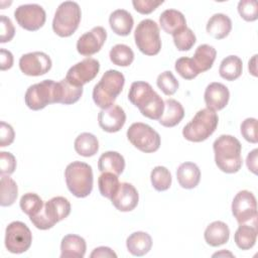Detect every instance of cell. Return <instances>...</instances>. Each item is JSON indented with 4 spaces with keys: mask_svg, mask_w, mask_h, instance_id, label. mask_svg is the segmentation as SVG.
Masks as SVG:
<instances>
[{
    "mask_svg": "<svg viewBox=\"0 0 258 258\" xmlns=\"http://www.w3.org/2000/svg\"><path fill=\"white\" fill-rule=\"evenodd\" d=\"M129 101L139 109L140 113L152 120H159L164 111V102L161 97L152 89L151 85L137 81L131 84Z\"/></svg>",
    "mask_w": 258,
    "mask_h": 258,
    "instance_id": "6da1fadb",
    "label": "cell"
},
{
    "mask_svg": "<svg viewBox=\"0 0 258 258\" xmlns=\"http://www.w3.org/2000/svg\"><path fill=\"white\" fill-rule=\"evenodd\" d=\"M215 162L220 170L226 173L238 172L242 167V145L240 141L232 136L223 134L213 144Z\"/></svg>",
    "mask_w": 258,
    "mask_h": 258,
    "instance_id": "7a4b0ae2",
    "label": "cell"
},
{
    "mask_svg": "<svg viewBox=\"0 0 258 258\" xmlns=\"http://www.w3.org/2000/svg\"><path fill=\"white\" fill-rule=\"evenodd\" d=\"M125 78L116 70H108L104 73L98 84L93 89V100L101 109H106L114 104L122 92Z\"/></svg>",
    "mask_w": 258,
    "mask_h": 258,
    "instance_id": "3957f363",
    "label": "cell"
},
{
    "mask_svg": "<svg viewBox=\"0 0 258 258\" xmlns=\"http://www.w3.org/2000/svg\"><path fill=\"white\" fill-rule=\"evenodd\" d=\"M219 117L211 109L205 108L196 113L194 118L183 127V137L191 142L207 140L217 129Z\"/></svg>",
    "mask_w": 258,
    "mask_h": 258,
    "instance_id": "277c9868",
    "label": "cell"
},
{
    "mask_svg": "<svg viewBox=\"0 0 258 258\" xmlns=\"http://www.w3.org/2000/svg\"><path fill=\"white\" fill-rule=\"evenodd\" d=\"M69 190L77 198L88 197L93 189V170L91 165L82 161H73L64 170Z\"/></svg>",
    "mask_w": 258,
    "mask_h": 258,
    "instance_id": "5b68a950",
    "label": "cell"
},
{
    "mask_svg": "<svg viewBox=\"0 0 258 258\" xmlns=\"http://www.w3.org/2000/svg\"><path fill=\"white\" fill-rule=\"evenodd\" d=\"M82 12L79 4L75 1H64L55 10L52 29L60 37H69L75 33L81 22Z\"/></svg>",
    "mask_w": 258,
    "mask_h": 258,
    "instance_id": "8992f818",
    "label": "cell"
},
{
    "mask_svg": "<svg viewBox=\"0 0 258 258\" xmlns=\"http://www.w3.org/2000/svg\"><path fill=\"white\" fill-rule=\"evenodd\" d=\"M134 40L137 48L145 55H155L161 49L159 27L152 19L140 21L134 31Z\"/></svg>",
    "mask_w": 258,
    "mask_h": 258,
    "instance_id": "52a82bcc",
    "label": "cell"
},
{
    "mask_svg": "<svg viewBox=\"0 0 258 258\" xmlns=\"http://www.w3.org/2000/svg\"><path fill=\"white\" fill-rule=\"evenodd\" d=\"M127 138L134 147L145 153L157 151L161 142L159 134L152 127L142 122L133 123L128 128Z\"/></svg>",
    "mask_w": 258,
    "mask_h": 258,
    "instance_id": "ba28073f",
    "label": "cell"
},
{
    "mask_svg": "<svg viewBox=\"0 0 258 258\" xmlns=\"http://www.w3.org/2000/svg\"><path fill=\"white\" fill-rule=\"evenodd\" d=\"M55 83L52 80H44L40 83L31 85L25 93L24 101L26 106L38 111L49 104L55 103Z\"/></svg>",
    "mask_w": 258,
    "mask_h": 258,
    "instance_id": "9c48e42d",
    "label": "cell"
},
{
    "mask_svg": "<svg viewBox=\"0 0 258 258\" xmlns=\"http://www.w3.org/2000/svg\"><path fill=\"white\" fill-rule=\"evenodd\" d=\"M32 234L29 228L20 221H14L6 227L5 247L13 254L26 252L31 246Z\"/></svg>",
    "mask_w": 258,
    "mask_h": 258,
    "instance_id": "30bf717a",
    "label": "cell"
},
{
    "mask_svg": "<svg viewBox=\"0 0 258 258\" xmlns=\"http://www.w3.org/2000/svg\"><path fill=\"white\" fill-rule=\"evenodd\" d=\"M232 214L239 224L256 222L257 202L255 196L249 190H240L233 199Z\"/></svg>",
    "mask_w": 258,
    "mask_h": 258,
    "instance_id": "8fae6325",
    "label": "cell"
},
{
    "mask_svg": "<svg viewBox=\"0 0 258 258\" xmlns=\"http://www.w3.org/2000/svg\"><path fill=\"white\" fill-rule=\"evenodd\" d=\"M14 17L25 30L36 31L43 26L46 20L44 9L38 4H23L14 11Z\"/></svg>",
    "mask_w": 258,
    "mask_h": 258,
    "instance_id": "7c38bea8",
    "label": "cell"
},
{
    "mask_svg": "<svg viewBox=\"0 0 258 258\" xmlns=\"http://www.w3.org/2000/svg\"><path fill=\"white\" fill-rule=\"evenodd\" d=\"M99 71V60L93 57H86L71 67L64 79L76 87H83L85 84L93 81L97 77Z\"/></svg>",
    "mask_w": 258,
    "mask_h": 258,
    "instance_id": "4fadbf2b",
    "label": "cell"
},
{
    "mask_svg": "<svg viewBox=\"0 0 258 258\" xmlns=\"http://www.w3.org/2000/svg\"><path fill=\"white\" fill-rule=\"evenodd\" d=\"M50 57L42 51H33L22 54L19 58L20 71L30 77H38L46 74L51 69Z\"/></svg>",
    "mask_w": 258,
    "mask_h": 258,
    "instance_id": "5bb4252c",
    "label": "cell"
},
{
    "mask_svg": "<svg viewBox=\"0 0 258 258\" xmlns=\"http://www.w3.org/2000/svg\"><path fill=\"white\" fill-rule=\"evenodd\" d=\"M106 38V29L102 26H95L79 37L77 41V50L82 55L91 56L101 50Z\"/></svg>",
    "mask_w": 258,
    "mask_h": 258,
    "instance_id": "9a60e30c",
    "label": "cell"
},
{
    "mask_svg": "<svg viewBox=\"0 0 258 258\" xmlns=\"http://www.w3.org/2000/svg\"><path fill=\"white\" fill-rule=\"evenodd\" d=\"M125 122L126 114L119 105L113 104L106 109H102L98 114L99 126L109 133L120 131Z\"/></svg>",
    "mask_w": 258,
    "mask_h": 258,
    "instance_id": "2e32d148",
    "label": "cell"
},
{
    "mask_svg": "<svg viewBox=\"0 0 258 258\" xmlns=\"http://www.w3.org/2000/svg\"><path fill=\"white\" fill-rule=\"evenodd\" d=\"M139 201L137 189L129 182H121L115 196L111 199L112 205L120 212H130L134 210Z\"/></svg>",
    "mask_w": 258,
    "mask_h": 258,
    "instance_id": "e0dca14e",
    "label": "cell"
},
{
    "mask_svg": "<svg viewBox=\"0 0 258 258\" xmlns=\"http://www.w3.org/2000/svg\"><path fill=\"white\" fill-rule=\"evenodd\" d=\"M205 103L208 109L213 111H220L224 109L229 102V89L222 83L214 82L207 86L204 94Z\"/></svg>",
    "mask_w": 258,
    "mask_h": 258,
    "instance_id": "ac0fdd59",
    "label": "cell"
},
{
    "mask_svg": "<svg viewBox=\"0 0 258 258\" xmlns=\"http://www.w3.org/2000/svg\"><path fill=\"white\" fill-rule=\"evenodd\" d=\"M87 244L83 237L76 234L66 235L60 243V258H83Z\"/></svg>",
    "mask_w": 258,
    "mask_h": 258,
    "instance_id": "d6986e66",
    "label": "cell"
},
{
    "mask_svg": "<svg viewBox=\"0 0 258 258\" xmlns=\"http://www.w3.org/2000/svg\"><path fill=\"white\" fill-rule=\"evenodd\" d=\"M43 210L49 221L55 225L70 215L71 204L63 197H54L44 204Z\"/></svg>",
    "mask_w": 258,
    "mask_h": 258,
    "instance_id": "ffe728a7",
    "label": "cell"
},
{
    "mask_svg": "<svg viewBox=\"0 0 258 258\" xmlns=\"http://www.w3.org/2000/svg\"><path fill=\"white\" fill-rule=\"evenodd\" d=\"M176 178L181 187L191 189L195 188L201 180V170L194 162H183L176 169Z\"/></svg>",
    "mask_w": 258,
    "mask_h": 258,
    "instance_id": "44dd1931",
    "label": "cell"
},
{
    "mask_svg": "<svg viewBox=\"0 0 258 258\" xmlns=\"http://www.w3.org/2000/svg\"><path fill=\"white\" fill-rule=\"evenodd\" d=\"M109 24L113 32L120 36H127L134 25V20L127 10L117 9L110 14Z\"/></svg>",
    "mask_w": 258,
    "mask_h": 258,
    "instance_id": "7402d4cb",
    "label": "cell"
},
{
    "mask_svg": "<svg viewBox=\"0 0 258 258\" xmlns=\"http://www.w3.org/2000/svg\"><path fill=\"white\" fill-rule=\"evenodd\" d=\"M83 95V87H76L66 79L55 83V103L71 105L80 100Z\"/></svg>",
    "mask_w": 258,
    "mask_h": 258,
    "instance_id": "603a6c76",
    "label": "cell"
},
{
    "mask_svg": "<svg viewBox=\"0 0 258 258\" xmlns=\"http://www.w3.org/2000/svg\"><path fill=\"white\" fill-rule=\"evenodd\" d=\"M204 237L208 245L218 247L229 241L230 230L226 223L222 221H215L206 228Z\"/></svg>",
    "mask_w": 258,
    "mask_h": 258,
    "instance_id": "cb8c5ba5",
    "label": "cell"
},
{
    "mask_svg": "<svg viewBox=\"0 0 258 258\" xmlns=\"http://www.w3.org/2000/svg\"><path fill=\"white\" fill-rule=\"evenodd\" d=\"M159 24L166 33L173 34L186 27V20L180 11L166 9L159 16Z\"/></svg>",
    "mask_w": 258,
    "mask_h": 258,
    "instance_id": "d4e9b609",
    "label": "cell"
},
{
    "mask_svg": "<svg viewBox=\"0 0 258 258\" xmlns=\"http://www.w3.org/2000/svg\"><path fill=\"white\" fill-rule=\"evenodd\" d=\"M207 32L216 39H223L229 35L232 30V21L230 17L223 13H216L207 22Z\"/></svg>",
    "mask_w": 258,
    "mask_h": 258,
    "instance_id": "484cf974",
    "label": "cell"
},
{
    "mask_svg": "<svg viewBox=\"0 0 258 258\" xmlns=\"http://www.w3.org/2000/svg\"><path fill=\"white\" fill-rule=\"evenodd\" d=\"M184 117V109L182 105L174 100L167 99L164 102V111L160 119L158 120L159 124L164 127H174L176 126Z\"/></svg>",
    "mask_w": 258,
    "mask_h": 258,
    "instance_id": "4316f807",
    "label": "cell"
},
{
    "mask_svg": "<svg viewBox=\"0 0 258 258\" xmlns=\"http://www.w3.org/2000/svg\"><path fill=\"white\" fill-rule=\"evenodd\" d=\"M128 251L137 257L147 254L152 247V239L149 234L145 232H134L126 240Z\"/></svg>",
    "mask_w": 258,
    "mask_h": 258,
    "instance_id": "83f0119b",
    "label": "cell"
},
{
    "mask_svg": "<svg viewBox=\"0 0 258 258\" xmlns=\"http://www.w3.org/2000/svg\"><path fill=\"white\" fill-rule=\"evenodd\" d=\"M98 168L101 172H112L120 175L125 168L124 157L117 151H106L99 157Z\"/></svg>",
    "mask_w": 258,
    "mask_h": 258,
    "instance_id": "f1b7e54d",
    "label": "cell"
},
{
    "mask_svg": "<svg viewBox=\"0 0 258 258\" xmlns=\"http://www.w3.org/2000/svg\"><path fill=\"white\" fill-rule=\"evenodd\" d=\"M217 50L214 46L210 44H201L197 47L192 60L196 64L199 73H204L209 71L216 59Z\"/></svg>",
    "mask_w": 258,
    "mask_h": 258,
    "instance_id": "f546056e",
    "label": "cell"
},
{
    "mask_svg": "<svg viewBox=\"0 0 258 258\" xmlns=\"http://www.w3.org/2000/svg\"><path fill=\"white\" fill-rule=\"evenodd\" d=\"M257 233L256 223H253L252 225H247L246 223L240 224L235 232L234 241L240 249L249 250L256 243Z\"/></svg>",
    "mask_w": 258,
    "mask_h": 258,
    "instance_id": "4dcf8cb0",
    "label": "cell"
},
{
    "mask_svg": "<svg viewBox=\"0 0 258 258\" xmlns=\"http://www.w3.org/2000/svg\"><path fill=\"white\" fill-rule=\"evenodd\" d=\"M243 71L242 59L237 55H228L220 63L219 74L226 81H235Z\"/></svg>",
    "mask_w": 258,
    "mask_h": 258,
    "instance_id": "1f68e13d",
    "label": "cell"
},
{
    "mask_svg": "<svg viewBox=\"0 0 258 258\" xmlns=\"http://www.w3.org/2000/svg\"><path fill=\"white\" fill-rule=\"evenodd\" d=\"M74 147L79 155L91 157L99 150V141L97 137L89 132L81 133L75 140Z\"/></svg>",
    "mask_w": 258,
    "mask_h": 258,
    "instance_id": "d6a6232c",
    "label": "cell"
},
{
    "mask_svg": "<svg viewBox=\"0 0 258 258\" xmlns=\"http://www.w3.org/2000/svg\"><path fill=\"white\" fill-rule=\"evenodd\" d=\"M1 188V199L0 205L2 207H9L14 204L18 196V186L16 182L6 174H1L0 180Z\"/></svg>",
    "mask_w": 258,
    "mask_h": 258,
    "instance_id": "836d02e7",
    "label": "cell"
},
{
    "mask_svg": "<svg viewBox=\"0 0 258 258\" xmlns=\"http://www.w3.org/2000/svg\"><path fill=\"white\" fill-rule=\"evenodd\" d=\"M110 60L119 67H128L134 60V52L126 44L118 43L114 45L109 52Z\"/></svg>",
    "mask_w": 258,
    "mask_h": 258,
    "instance_id": "e575fe53",
    "label": "cell"
},
{
    "mask_svg": "<svg viewBox=\"0 0 258 258\" xmlns=\"http://www.w3.org/2000/svg\"><path fill=\"white\" fill-rule=\"evenodd\" d=\"M120 182L118 175L112 172H102L98 178V186L100 194L111 200L119 188Z\"/></svg>",
    "mask_w": 258,
    "mask_h": 258,
    "instance_id": "d590c367",
    "label": "cell"
},
{
    "mask_svg": "<svg viewBox=\"0 0 258 258\" xmlns=\"http://www.w3.org/2000/svg\"><path fill=\"white\" fill-rule=\"evenodd\" d=\"M171 174L165 166H155L150 173L152 186L157 191L167 190L171 185Z\"/></svg>",
    "mask_w": 258,
    "mask_h": 258,
    "instance_id": "8d00e7d4",
    "label": "cell"
},
{
    "mask_svg": "<svg viewBox=\"0 0 258 258\" xmlns=\"http://www.w3.org/2000/svg\"><path fill=\"white\" fill-rule=\"evenodd\" d=\"M19 205L22 212L29 217L37 215L44 207L41 198L34 192L24 194L20 199Z\"/></svg>",
    "mask_w": 258,
    "mask_h": 258,
    "instance_id": "74e56055",
    "label": "cell"
},
{
    "mask_svg": "<svg viewBox=\"0 0 258 258\" xmlns=\"http://www.w3.org/2000/svg\"><path fill=\"white\" fill-rule=\"evenodd\" d=\"M172 37L175 47L177 48V50L180 51L189 50L197 40L194 31L188 27H185L182 30L173 33Z\"/></svg>",
    "mask_w": 258,
    "mask_h": 258,
    "instance_id": "f35d334b",
    "label": "cell"
},
{
    "mask_svg": "<svg viewBox=\"0 0 258 258\" xmlns=\"http://www.w3.org/2000/svg\"><path fill=\"white\" fill-rule=\"evenodd\" d=\"M174 69L177 74L184 80H192L200 74L192 58L187 56L177 58L174 64Z\"/></svg>",
    "mask_w": 258,
    "mask_h": 258,
    "instance_id": "ab89813d",
    "label": "cell"
},
{
    "mask_svg": "<svg viewBox=\"0 0 258 258\" xmlns=\"http://www.w3.org/2000/svg\"><path fill=\"white\" fill-rule=\"evenodd\" d=\"M156 85L166 96L173 95L178 89V81L170 71L161 73L157 77Z\"/></svg>",
    "mask_w": 258,
    "mask_h": 258,
    "instance_id": "60d3db41",
    "label": "cell"
},
{
    "mask_svg": "<svg viewBox=\"0 0 258 258\" xmlns=\"http://www.w3.org/2000/svg\"><path fill=\"white\" fill-rule=\"evenodd\" d=\"M238 12L246 21H255L258 18V4L255 0H241L238 3Z\"/></svg>",
    "mask_w": 258,
    "mask_h": 258,
    "instance_id": "b9f144b4",
    "label": "cell"
},
{
    "mask_svg": "<svg viewBox=\"0 0 258 258\" xmlns=\"http://www.w3.org/2000/svg\"><path fill=\"white\" fill-rule=\"evenodd\" d=\"M240 131L242 136L250 143H257V119L247 118L245 119L240 126Z\"/></svg>",
    "mask_w": 258,
    "mask_h": 258,
    "instance_id": "7bdbcfd3",
    "label": "cell"
},
{
    "mask_svg": "<svg viewBox=\"0 0 258 258\" xmlns=\"http://www.w3.org/2000/svg\"><path fill=\"white\" fill-rule=\"evenodd\" d=\"M16 168V159L14 155L10 152L1 151L0 152V171L1 174L10 175L14 172Z\"/></svg>",
    "mask_w": 258,
    "mask_h": 258,
    "instance_id": "ee69618b",
    "label": "cell"
},
{
    "mask_svg": "<svg viewBox=\"0 0 258 258\" xmlns=\"http://www.w3.org/2000/svg\"><path fill=\"white\" fill-rule=\"evenodd\" d=\"M0 32H1L0 33V42L1 43H5V42L12 40V38L14 37V34H15V28H14L12 21L10 20V18H8L5 15H1Z\"/></svg>",
    "mask_w": 258,
    "mask_h": 258,
    "instance_id": "f6af8a7d",
    "label": "cell"
},
{
    "mask_svg": "<svg viewBox=\"0 0 258 258\" xmlns=\"http://www.w3.org/2000/svg\"><path fill=\"white\" fill-rule=\"evenodd\" d=\"M163 3L162 0H133L132 5L134 9L141 14H149L153 12L159 5Z\"/></svg>",
    "mask_w": 258,
    "mask_h": 258,
    "instance_id": "bcb514c9",
    "label": "cell"
},
{
    "mask_svg": "<svg viewBox=\"0 0 258 258\" xmlns=\"http://www.w3.org/2000/svg\"><path fill=\"white\" fill-rule=\"evenodd\" d=\"M15 133L11 125L1 121L0 123V146L6 147L9 146L14 141Z\"/></svg>",
    "mask_w": 258,
    "mask_h": 258,
    "instance_id": "7dc6e473",
    "label": "cell"
},
{
    "mask_svg": "<svg viewBox=\"0 0 258 258\" xmlns=\"http://www.w3.org/2000/svg\"><path fill=\"white\" fill-rule=\"evenodd\" d=\"M13 66V54L11 51L1 48L0 49V69L1 71H6L11 69Z\"/></svg>",
    "mask_w": 258,
    "mask_h": 258,
    "instance_id": "c3c4849f",
    "label": "cell"
},
{
    "mask_svg": "<svg viewBox=\"0 0 258 258\" xmlns=\"http://www.w3.org/2000/svg\"><path fill=\"white\" fill-rule=\"evenodd\" d=\"M91 258H117V254L109 247L101 246L93 250L90 255Z\"/></svg>",
    "mask_w": 258,
    "mask_h": 258,
    "instance_id": "681fc988",
    "label": "cell"
},
{
    "mask_svg": "<svg viewBox=\"0 0 258 258\" xmlns=\"http://www.w3.org/2000/svg\"><path fill=\"white\" fill-rule=\"evenodd\" d=\"M257 155H258V149L255 148L251 152L248 153L247 158H246L247 167L254 174L257 173Z\"/></svg>",
    "mask_w": 258,
    "mask_h": 258,
    "instance_id": "f907efd6",
    "label": "cell"
},
{
    "mask_svg": "<svg viewBox=\"0 0 258 258\" xmlns=\"http://www.w3.org/2000/svg\"><path fill=\"white\" fill-rule=\"evenodd\" d=\"M256 57H257V54H254L253 57L249 60V63H248V69H249V72L251 73V75H253L254 77H257V70H256Z\"/></svg>",
    "mask_w": 258,
    "mask_h": 258,
    "instance_id": "816d5d0a",
    "label": "cell"
},
{
    "mask_svg": "<svg viewBox=\"0 0 258 258\" xmlns=\"http://www.w3.org/2000/svg\"><path fill=\"white\" fill-rule=\"evenodd\" d=\"M221 256H230V257H233L234 255L231 253V252H228L226 250H223L221 252H217L215 254H213V257H221Z\"/></svg>",
    "mask_w": 258,
    "mask_h": 258,
    "instance_id": "f5cc1de1",
    "label": "cell"
}]
</instances>
